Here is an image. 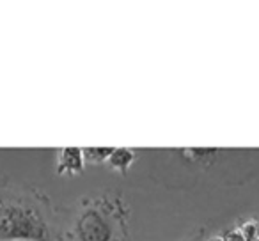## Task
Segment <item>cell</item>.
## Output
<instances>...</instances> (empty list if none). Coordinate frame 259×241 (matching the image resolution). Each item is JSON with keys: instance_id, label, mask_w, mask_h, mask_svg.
<instances>
[{"instance_id": "8", "label": "cell", "mask_w": 259, "mask_h": 241, "mask_svg": "<svg viewBox=\"0 0 259 241\" xmlns=\"http://www.w3.org/2000/svg\"><path fill=\"white\" fill-rule=\"evenodd\" d=\"M206 236H208L206 227H199V229L192 230L190 234H187V236L181 237V239H178V241H206Z\"/></svg>"}, {"instance_id": "1", "label": "cell", "mask_w": 259, "mask_h": 241, "mask_svg": "<svg viewBox=\"0 0 259 241\" xmlns=\"http://www.w3.org/2000/svg\"><path fill=\"white\" fill-rule=\"evenodd\" d=\"M61 209L36 184L0 179V241H59Z\"/></svg>"}, {"instance_id": "9", "label": "cell", "mask_w": 259, "mask_h": 241, "mask_svg": "<svg viewBox=\"0 0 259 241\" xmlns=\"http://www.w3.org/2000/svg\"><path fill=\"white\" fill-rule=\"evenodd\" d=\"M222 239L224 241H245L243 234L238 227H229L222 232Z\"/></svg>"}, {"instance_id": "4", "label": "cell", "mask_w": 259, "mask_h": 241, "mask_svg": "<svg viewBox=\"0 0 259 241\" xmlns=\"http://www.w3.org/2000/svg\"><path fill=\"white\" fill-rule=\"evenodd\" d=\"M135 160H137V151L130 148H114L110 158L107 160V165L112 170H117V172L124 174L130 167L134 165Z\"/></svg>"}, {"instance_id": "6", "label": "cell", "mask_w": 259, "mask_h": 241, "mask_svg": "<svg viewBox=\"0 0 259 241\" xmlns=\"http://www.w3.org/2000/svg\"><path fill=\"white\" fill-rule=\"evenodd\" d=\"M114 148H83V156L87 163H107Z\"/></svg>"}, {"instance_id": "3", "label": "cell", "mask_w": 259, "mask_h": 241, "mask_svg": "<svg viewBox=\"0 0 259 241\" xmlns=\"http://www.w3.org/2000/svg\"><path fill=\"white\" fill-rule=\"evenodd\" d=\"M85 163L82 148H61L55 153V172L59 176H78Z\"/></svg>"}, {"instance_id": "2", "label": "cell", "mask_w": 259, "mask_h": 241, "mask_svg": "<svg viewBox=\"0 0 259 241\" xmlns=\"http://www.w3.org/2000/svg\"><path fill=\"white\" fill-rule=\"evenodd\" d=\"M130 220L132 208L121 191L82 195L61 209L59 241H128Z\"/></svg>"}, {"instance_id": "5", "label": "cell", "mask_w": 259, "mask_h": 241, "mask_svg": "<svg viewBox=\"0 0 259 241\" xmlns=\"http://www.w3.org/2000/svg\"><path fill=\"white\" fill-rule=\"evenodd\" d=\"M180 153L183 155L185 160H188V162H194V163H211L213 160H215V156L220 153V149H195V148H185V149H180Z\"/></svg>"}, {"instance_id": "7", "label": "cell", "mask_w": 259, "mask_h": 241, "mask_svg": "<svg viewBox=\"0 0 259 241\" xmlns=\"http://www.w3.org/2000/svg\"><path fill=\"white\" fill-rule=\"evenodd\" d=\"M238 229L241 230L245 241H259V220L247 218L243 222H240Z\"/></svg>"}, {"instance_id": "10", "label": "cell", "mask_w": 259, "mask_h": 241, "mask_svg": "<svg viewBox=\"0 0 259 241\" xmlns=\"http://www.w3.org/2000/svg\"><path fill=\"white\" fill-rule=\"evenodd\" d=\"M206 241H224V239H222V234H209V236H206Z\"/></svg>"}]
</instances>
